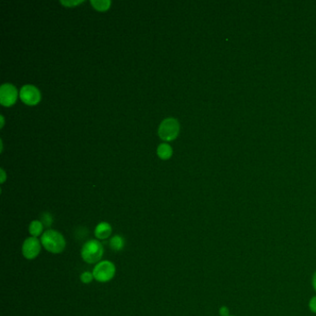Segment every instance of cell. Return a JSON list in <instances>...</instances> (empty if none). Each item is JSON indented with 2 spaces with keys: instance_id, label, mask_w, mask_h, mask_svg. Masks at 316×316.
I'll return each mask as SVG.
<instances>
[{
  "instance_id": "cell-11",
  "label": "cell",
  "mask_w": 316,
  "mask_h": 316,
  "mask_svg": "<svg viewBox=\"0 0 316 316\" xmlns=\"http://www.w3.org/2000/svg\"><path fill=\"white\" fill-rule=\"evenodd\" d=\"M157 152H158V155H159L161 159L167 160V159H169L171 157L173 151H172L171 147L168 145V144H161V145H159Z\"/></svg>"
},
{
  "instance_id": "cell-17",
  "label": "cell",
  "mask_w": 316,
  "mask_h": 316,
  "mask_svg": "<svg viewBox=\"0 0 316 316\" xmlns=\"http://www.w3.org/2000/svg\"><path fill=\"white\" fill-rule=\"evenodd\" d=\"M312 285H313V287H314V289L316 290V273L314 274V276H313V279H312Z\"/></svg>"
},
{
  "instance_id": "cell-10",
  "label": "cell",
  "mask_w": 316,
  "mask_h": 316,
  "mask_svg": "<svg viewBox=\"0 0 316 316\" xmlns=\"http://www.w3.org/2000/svg\"><path fill=\"white\" fill-rule=\"evenodd\" d=\"M43 231H44V225L42 224V222L35 220L31 223L29 226L31 236L38 237L40 235H43Z\"/></svg>"
},
{
  "instance_id": "cell-12",
  "label": "cell",
  "mask_w": 316,
  "mask_h": 316,
  "mask_svg": "<svg viewBox=\"0 0 316 316\" xmlns=\"http://www.w3.org/2000/svg\"><path fill=\"white\" fill-rule=\"evenodd\" d=\"M91 3H92V5L94 6L95 10L104 11V10H107L110 8L111 2L109 0H92Z\"/></svg>"
},
{
  "instance_id": "cell-7",
  "label": "cell",
  "mask_w": 316,
  "mask_h": 316,
  "mask_svg": "<svg viewBox=\"0 0 316 316\" xmlns=\"http://www.w3.org/2000/svg\"><path fill=\"white\" fill-rule=\"evenodd\" d=\"M17 100V90L11 84H4L0 87V102L3 106L10 107L15 103Z\"/></svg>"
},
{
  "instance_id": "cell-13",
  "label": "cell",
  "mask_w": 316,
  "mask_h": 316,
  "mask_svg": "<svg viewBox=\"0 0 316 316\" xmlns=\"http://www.w3.org/2000/svg\"><path fill=\"white\" fill-rule=\"evenodd\" d=\"M41 222L45 227H50L53 224V216L50 212H43L41 215Z\"/></svg>"
},
{
  "instance_id": "cell-4",
  "label": "cell",
  "mask_w": 316,
  "mask_h": 316,
  "mask_svg": "<svg viewBox=\"0 0 316 316\" xmlns=\"http://www.w3.org/2000/svg\"><path fill=\"white\" fill-rule=\"evenodd\" d=\"M179 129V123L175 118H167L160 126L159 136L162 140H174L178 136Z\"/></svg>"
},
{
  "instance_id": "cell-15",
  "label": "cell",
  "mask_w": 316,
  "mask_h": 316,
  "mask_svg": "<svg viewBox=\"0 0 316 316\" xmlns=\"http://www.w3.org/2000/svg\"><path fill=\"white\" fill-rule=\"evenodd\" d=\"M309 307H310V309H311V311H312V312L316 313V296L313 297L311 301H310Z\"/></svg>"
},
{
  "instance_id": "cell-1",
  "label": "cell",
  "mask_w": 316,
  "mask_h": 316,
  "mask_svg": "<svg viewBox=\"0 0 316 316\" xmlns=\"http://www.w3.org/2000/svg\"><path fill=\"white\" fill-rule=\"evenodd\" d=\"M41 244L45 250L53 254H59L65 250L66 240L59 231L48 229L41 236Z\"/></svg>"
},
{
  "instance_id": "cell-18",
  "label": "cell",
  "mask_w": 316,
  "mask_h": 316,
  "mask_svg": "<svg viewBox=\"0 0 316 316\" xmlns=\"http://www.w3.org/2000/svg\"><path fill=\"white\" fill-rule=\"evenodd\" d=\"M1 173H2V179H1V182L3 183V182L5 181V174H4V171H3V170H1Z\"/></svg>"
},
{
  "instance_id": "cell-3",
  "label": "cell",
  "mask_w": 316,
  "mask_h": 316,
  "mask_svg": "<svg viewBox=\"0 0 316 316\" xmlns=\"http://www.w3.org/2000/svg\"><path fill=\"white\" fill-rule=\"evenodd\" d=\"M115 265L110 261H100L93 269L94 279L101 283L111 281L115 276Z\"/></svg>"
},
{
  "instance_id": "cell-2",
  "label": "cell",
  "mask_w": 316,
  "mask_h": 316,
  "mask_svg": "<svg viewBox=\"0 0 316 316\" xmlns=\"http://www.w3.org/2000/svg\"><path fill=\"white\" fill-rule=\"evenodd\" d=\"M104 254V249L100 241H86L81 251V256L87 263H99Z\"/></svg>"
},
{
  "instance_id": "cell-6",
  "label": "cell",
  "mask_w": 316,
  "mask_h": 316,
  "mask_svg": "<svg viewBox=\"0 0 316 316\" xmlns=\"http://www.w3.org/2000/svg\"><path fill=\"white\" fill-rule=\"evenodd\" d=\"M20 100L27 105H35L41 100V94L39 90L32 85H26L22 86L20 91Z\"/></svg>"
},
{
  "instance_id": "cell-19",
  "label": "cell",
  "mask_w": 316,
  "mask_h": 316,
  "mask_svg": "<svg viewBox=\"0 0 316 316\" xmlns=\"http://www.w3.org/2000/svg\"><path fill=\"white\" fill-rule=\"evenodd\" d=\"M229 316H230V315H229Z\"/></svg>"
},
{
  "instance_id": "cell-9",
  "label": "cell",
  "mask_w": 316,
  "mask_h": 316,
  "mask_svg": "<svg viewBox=\"0 0 316 316\" xmlns=\"http://www.w3.org/2000/svg\"><path fill=\"white\" fill-rule=\"evenodd\" d=\"M110 246L113 251H120L126 246V240L120 235L112 236L110 240Z\"/></svg>"
},
{
  "instance_id": "cell-16",
  "label": "cell",
  "mask_w": 316,
  "mask_h": 316,
  "mask_svg": "<svg viewBox=\"0 0 316 316\" xmlns=\"http://www.w3.org/2000/svg\"><path fill=\"white\" fill-rule=\"evenodd\" d=\"M220 314H221V316H229L228 308L226 306L222 307L221 309H220Z\"/></svg>"
},
{
  "instance_id": "cell-14",
  "label": "cell",
  "mask_w": 316,
  "mask_h": 316,
  "mask_svg": "<svg viewBox=\"0 0 316 316\" xmlns=\"http://www.w3.org/2000/svg\"><path fill=\"white\" fill-rule=\"evenodd\" d=\"M81 281L83 282L84 284H89L92 282V280L94 279V276H93V273H89V272H84L80 276Z\"/></svg>"
},
{
  "instance_id": "cell-8",
  "label": "cell",
  "mask_w": 316,
  "mask_h": 316,
  "mask_svg": "<svg viewBox=\"0 0 316 316\" xmlns=\"http://www.w3.org/2000/svg\"><path fill=\"white\" fill-rule=\"evenodd\" d=\"M112 233V227L107 222H101L95 228V236L98 239H107Z\"/></svg>"
},
{
  "instance_id": "cell-5",
  "label": "cell",
  "mask_w": 316,
  "mask_h": 316,
  "mask_svg": "<svg viewBox=\"0 0 316 316\" xmlns=\"http://www.w3.org/2000/svg\"><path fill=\"white\" fill-rule=\"evenodd\" d=\"M41 241L37 237L30 236L26 238L22 244V255L27 260H34L39 255L41 251Z\"/></svg>"
}]
</instances>
